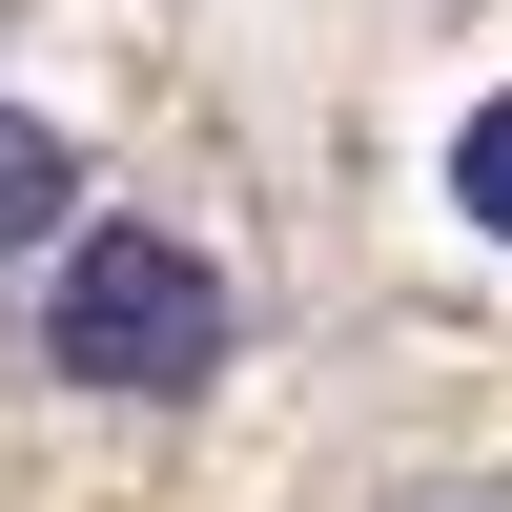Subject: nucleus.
Here are the masks:
<instances>
[{"mask_svg": "<svg viewBox=\"0 0 512 512\" xmlns=\"http://www.w3.org/2000/svg\"><path fill=\"white\" fill-rule=\"evenodd\" d=\"M103 205V164H82V123H41V103H0V267H41V246Z\"/></svg>", "mask_w": 512, "mask_h": 512, "instance_id": "f03ea898", "label": "nucleus"}, {"mask_svg": "<svg viewBox=\"0 0 512 512\" xmlns=\"http://www.w3.org/2000/svg\"><path fill=\"white\" fill-rule=\"evenodd\" d=\"M451 512H492V492H451Z\"/></svg>", "mask_w": 512, "mask_h": 512, "instance_id": "20e7f679", "label": "nucleus"}, {"mask_svg": "<svg viewBox=\"0 0 512 512\" xmlns=\"http://www.w3.org/2000/svg\"><path fill=\"white\" fill-rule=\"evenodd\" d=\"M21 349H41V390H82V410H185V390L246 369V287H226V246L144 226V205H82L21 267Z\"/></svg>", "mask_w": 512, "mask_h": 512, "instance_id": "f257e3e1", "label": "nucleus"}, {"mask_svg": "<svg viewBox=\"0 0 512 512\" xmlns=\"http://www.w3.org/2000/svg\"><path fill=\"white\" fill-rule=\"evenodd\" d=\"M431 185H451V226H472V246H512V82L451 103V164H431Z\"/></svg>", "mask_w": 512, "mask_h": 512, "instance_id": "7ed1b4c3", "label": "nucleus"}]
</instances>
